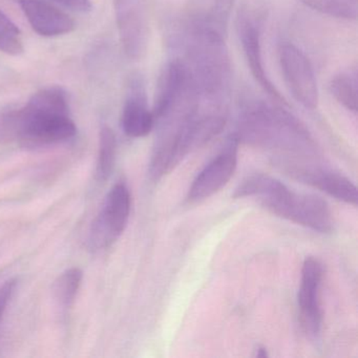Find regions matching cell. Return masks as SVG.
<instances>
[{
	"mask_svg": "<svg viewBox=\"0 0 358 358\" xmlns=\"http://www.w3.org/2000/svg\"><path fill=\"white\" fill-rule=\"evenodd\" d=\"M15 141L26 148L53 145L72 139L76 125L70 117L68 96L58 87L35 93L28 103L12 110Z\"/></svg>",
	"mask_w": 358,
	"mask_h": 358,
	"instance_id": "6da1fadb",
	"label": "cell"
},
{
	"mask_svg": "<svg viewBox=\"0 0 358 358\" xmlns=\"http://www.w3.org/2000/svg\"><path fill=\"white\" fill-rule=\"evenodd\" d=\"M234 136L238 144L288 154H303L314 148L309 131L296 117L263 102L251 104L242 113Z\"/></svg>",
	"mask_w": 358,
	"mask_h": 358,
	"instance_id": "7a4b0ae2",
	"label": "cell"
},
{
	"mask_svg": "<svg viewBox=\"0 0 358 358\" xmlns=\"http://www.w3.org/2000/svg\"><path fill=\"white\" fill-rule=\"evenodd\" d=\"M185 64L199 97H221L230 79L224 35L196 20L187 34Z\"/></svg>",
	"mask_w": 358,
	"mask_h": 358,
	"instance_id": "3957f363",
	"label": "cell"
},
{
	"mask_svg": "<svg viewBox=\"0 0 358 358\" xmlns=\"http://www.w3.org/2000/svg\"><path fill=\"white\" fill-rule=\"evenodd\" d=\"M250 192L252 196L259 198L265 208L278 217L322 234L332 230L330 206L320 196L296 194L282 182L265 175L253 178Z\"/></svg>",
	"mask_w": 358,
	"mask_h": 358,
	"instance_id": "277c9868",
	"label": "cell"
},
{
	"mask_svg": "<svg viewBox=\"0 0 358 358\" xmlns=\"http://www.w3.org/2000/svg\"><path fill=\"white\" fill-rule=\"evenodd\" d=\"M131 192L124 183H118L110 190L101 210L90 230L89 245L93 250H103L112 246L124 231L131 213Z\"/></svg>",
	"mask_w": 358,
	"mask_h": 358,
	"instance_id": "5b68a950",
	"label": "cell"
},
{
	"mask_svg": "<svg viewBox=\"0 0 358 358\" xmlns=\"http://www.w3.org/2000/svg\"><path fill=\"white\" fill-rule=\"evenodd\" d=\"M280 64L293 98L308 110L317 108V83L313 66L305 54L295 45L285 43L280 49Z\"/></svg>",
	"mask_w": 358,
	"mask_h": 358,
	"instance_id": "8992f818",
	"label": "cell"
},
{
	"mask_svg": "<svg viewBox=\"0 0 358 358\" xmlns=\"http://www.w3.org/2000/svg\"><path fill=\"white\" fill-rule=\"evenodd\" d=\"M324 270L320 261L307 257L301 268V287L299 292V322L306 334L316 337L322 326V310L320 305Z\"/></svg>",
	"mask_w": 358,
	"mask_h": 358,
	"instance_id": "52a82bcc",
	"label": "cell"
},
{
	"mask_svg": "<svg viewBox=\"0 0 358 358\" xmlns=\"http://www.w3.org/2000/svg\"><path fill=\"white\" fill-rule=\"evenodd\" d=\"M238 142L234 135L221 152L200 171L188 192L189 202H199L217 194L234 175L238 164Z\"/></svg>",
	"mask_w": 358,
	"mask_h": 358,
	"instance_id": "ba28073f",
	"label": "cell"
},
{
	"mask_svg": "<svg viewBox=\"0 0 358 358\" xmlns=\"http://www.w3.org/2000/svg\"><path fill=\"white\" fill-rule=\"evenodd\" d=\"M115 8L123 49L129 57L138 59L148 43V20L143 0H115Z\"/></svg>",
	"mask_w": 358,
	"mask_h": 358,
	"instance_id": "9c48e42d",
	"label": "cell"
},
{
	"mask_svg": "<svg viewBox=\"0 0 358 358\" xmlns=\"http://www.w3.org/2000/svg\"><path fill=\"white\" fill-rule=\"evenodd\" d=\"M240 36L242 41L243 49L249 68L255 80L263 87L264 91L274 100L284 106H288L275 85L268 78L264 66L263 55H262L261 30L259 20H252V15L242 17L240 24Z\"/></svg>",
	"mask_w": 358,
	"mask_h": 358,
	"instance_id": "30bf717a",
	"label": "cell"
},
{
	"mask_svg": "<svg viewBox=\"0 0 358 358\" xmlns=\"http://www.w3.org/2000/svg\"><path fill=\"white\" fill-rule=\"evenodd\" d=\"M20 5L33 30L41 36H62L75 30L68 14L43 0H20Z\"/></svg>",
	"mask_w": 358,
	"mask_h": 358,
	"instance_id": "8fae6325",
	"label": "cell"
},
{
	"mask_svg": "<svg viewBox=\"0 0 358 358\" xmlns=\"http://www.w3.org/2000/svg\"><path fill=\"white\" fill-rule=\"evenodd\" d=\"M289 173L296 176L297 179L326 192L336 200L353 206L357 205V188L355 184L341 173L297 166L289 169Z\"/></svg>",
	"mask_w": 358,
	"mask_h": 358,
	"instance_id": "7c38bea8",
	"label": "cell"
},
{
	"mask_svg": "<svg viewBox=\"0 0 358 358\" xmlns=\"http://www.w3.org/2000/svg\"><path fill=\"white\" fill-rule=\"evenodd\" d=\"M121 124L125 135L131 138L145 137L155 127L154 114L148 110L145 95L138 80L131 83L123 108Z\"/></svg>",
	"mask_w": 358,
	"mask_h": 358,
	"instance_id": "4fadbf2b",
	"label": "cell"
},
{
	"mask_svg": "<svg viewBox=\"0 0 358 358\" xmlns=\"http://www.w3.org/2000/svg\"><path fill=\"white\" fill-rule=\"evenodd\" d=\"M116 136L110 127L104 125L100 131L99 155H98L96 176L99 181H106L114 171L116 162Z\"/></svg>",
	"mask_w": 358,
	"mask_h": 358,
	"instance_id": "5bb4252c",
	"label": "cell"
},
{
	"mask_svg": "<svg viewBox=\"0 0 358 358\" xmlns=\"http://www.w3.org/2000/svg\"><path fill=\"white\" fill-rule=\"evenodd\" d=\"M83 276V271L79 268H71L60 274L54 282V296L62 309L68 310L72 307L80 288Z\"/></svg>",
	"mask_w": 358,
	"mask_h": 358,
	"instance_id": "9a60e30c",
	"label": "cell"
},
{
	"mask_svg": "<svg viewBox=\"0 0 358 358\" xmlns=\"http://www.w3.org/2000/svg\"><path fill=\"white\" fill-rule=\"evenodd\" d=\"M330 90L335 99L348 110L357 113V77L352 73H341L332 79Z\"/></svg>",
	"mask_w": 358,
	"mask_h": 358,
	"instance_id": "2e32d148",
	"label": "cell"
},
{
	"mask_svg": "<svg viewBox=\"0 0 358 358\" xmlns=\"http://www.w3.org/2000/svg\"><path fill=\"white\" fill-rule=\"evenodd\" d=\"M314 11L338 20H356L358 0H299Z\"/></svg>",
	"mask_w": 358,
	"mask_h": 358,
	"instance_id": "e0dca14e",
	"label": "cell"
},
{
	"mask_svg": "<svg viewBox=\"0 0 358 358\" xmlns=\"http://www.w3.org/2000/svg\"><path fill=\"white\" fill-rule=\"evenodd\" d=\"M20 35V28L0 10V52L11 56L24 53V43Z\"/></svg>",
	"mask_w": 358,
	"mask_h": 358,
	"instance_id": "ac0fdd59",
	"label": "cell"
},
{
	"mask_svg": "<svg viewBox=\"0 0 358 358\" xmlns=\"http://www.w3.org/2000/svg\"><path fill=\"white\" fill-rule=\"evenodd\" d=\"M236 0H213L209 11L203 18H199L200 22L213 30L225 35L230 13L234 8Z\"/></svg>",
	"mask_w": 358,
	"mask_h": 358,
	"instance_id": "d6986e66",
	"label": "cell"
},
{
	"mask_svg": "<svg viewBox=\"0 0 358 358\" xmlns=\"http://www.w3.org/2000/svg\"><path fill=\"white\" fill-rule=\"evenodd\" d=\"M16 287V280H10L0 286V320L3 318V313L7 309L8 303L13 294Z\"/></svg>",
	"mask_w": 358,
	"mask_h": 358,
	"instance_id": "ffe728a7",
	"label": "cell"
},
{
	"mask_svg": "<svg viewBox=\"0 0 358 358\" xmlns=\"http://www.w3.org/2000/svg\"><path fill=\"white\" fill-rule=\"evenodd\" d=\"M54 1L69 8V9L83 12V13L91 11L93 8L91 0H54Z\"/></svg>",
	"mask_w": 358,
	"mask_h": 358,
	"instance_id": "44dd1931",
	"label": "cell"
},
{
	"mask_svg": "<svg viewBox=\"0 0 358 358\" xmlns=\"http://www.w3.org/2000/svg\"><path fill=\"white\" fill-rule=\"evenodd\" d=\"M269 356V354H268L267 349H266L265 347H257V349L255 350V357H261V358H266Z\"/></svg>",
	"mask_w": 358,
	"mask_h": 358,
	"instance_id": "7402d4cb",
	"label": "cell"
}]
</instances>
